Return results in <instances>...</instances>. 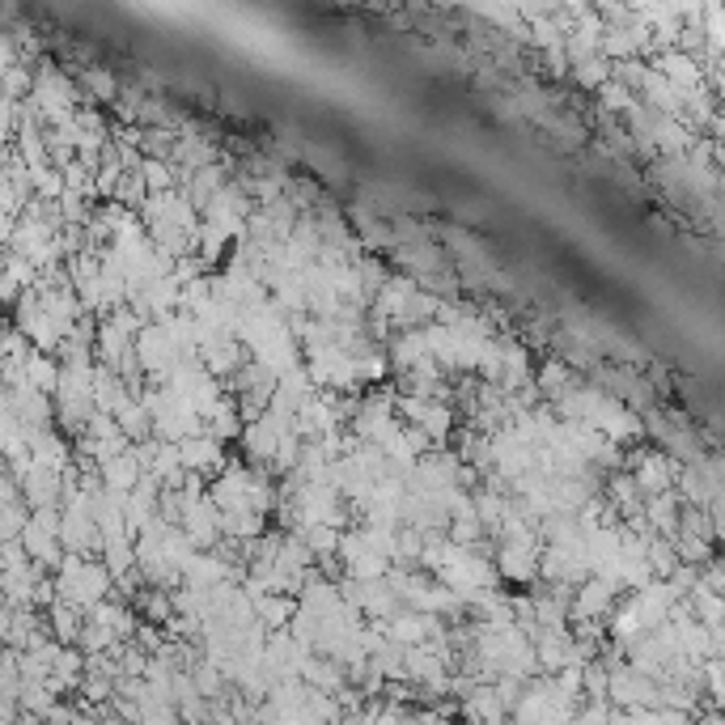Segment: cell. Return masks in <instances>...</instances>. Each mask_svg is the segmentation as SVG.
Listing matches in <instances>:
<instances>
[{
    "label": "cell",
    "mask_w": 725,
    "mask_h": 725,
    "mask_svg": "<svg viewBox=\"0 0 725 725\" xmlns=\"http://www.w3.org/2000/svg\"><path fill=\"white\" fill-rule=\"evenodd\" d=\"M251 606H255V620L272 632V629H285V624H289L297 599H293V594H280V590H267L259 599H251Z\"/></svg>",
    "instance_id": "7"
},
{
    "label": "cell",
    "mask_w": 725,
    "mask_h": 725,
    "mask_svg": "<svg viewBox=\"0 0 725 725\" xmlns=\"http://www.w3.org/2000/svg\"><path fill=\"white\" fill-rule=\"evenodd\" d=\"M178 462H183V471H195V476L213 480L229 459H225V441L204 429V433L178 437Z\"/></svg>",
    "instance_id": "4"
},
{
    "label": "cell",
    "mask_w": 725,
    "mask_h": 725,
    "mask_svg": "<svg viewBox=\"0 0 725 725\" xmlns=\"http://www.w3.org/2000/svg\"><path fill=\"white\" fill-rule=\"evenodd\" d=\"M18 483H22V501L30 509L60 506V497H64V476L55 467H43V462H34Z\"/></svg>",
    "instance_id": "6"
},
{
    "label": "cell",
    "mask_w": 725,
    "mask_h": 725,
    "mask_svg": "<svg viewBox=\"0 0 725 725\" xmlns=\"http://www.w3.org/2000/svg\"><path fill=\"white\" fill-rule=\"evenodd\" d=\"M399 416L416 425V429H425V433L433 437V446H446L450 433H455V408L446 404V399H425V395H404L399 404Z\"/></svg>",
    "instance_id": "1"
},
{
    "label": "cell",
    "mask_w": 725,
    "mask_h": 725,
    "mask_svg": "<svg viewBox=\"0 0 725 725\" xmlns=\"http://www.w3.org/2000/svg\"><path fill=\"white\" fill-rule=\"evenodd\" d=\"M534 387H539V395H543V399H556L560 390L573 387V374H569V365L548 361L543 369H539V382H534Z\"/></svg>",
    "instance_id": "8"
},
{
    "label": "cell",
    "mask_w": 725,
    "mask_h": 725,
    "mask_svg": "<svg viewBox=\"0 0 725 725\" xmlns=\"http://www.w3.org/2000/svg\"><path fill=\"white\" fill-rule=\"evenodd\" d=\"M132 348H136V361H141V369H145L153 382H162L170 374V365L183 357V353L174 348V339L166 336L162 323H145V327L136 331V339H132Z\"/></svg>",
    "instance_id": "2"
},
{
    "label": "cell",
    "mask_w": 725,
    "mask_h": 725,
    "mask_svg": "<svg viewBox=\"0 0 725 725\" xmlns=\"http://www.w3.org/2000/svg\"><path fill=\"white\" fill-rule=\"evenodd\" d=\"M675 471L678 462L671 455H657V450H645L632 459V480L641 488V497H653V492H666L675 488Z\"/></svg>",
    "instance_id": "5"
},
{
    "label": "cell",
    "mask_w": 725,
    "mask_h": 725,
    "mask_svg": "<svg viewBox=\"0 0 725 725\" xmlns=\"http://www.w3.org/2000/svg\"><path fill=\"white\" fill-rule=\"evenodd\" d=\"M0 650H4V645H0Z\"/></svg>",
    "instance_id": "9"
},
{
    "label": "cell",
    "mask_w": 725,
    "mask_h": 725,
    "mask_svg": "<svg viewBox=\"0 0 725 725\" xmlns=\"http://www.w3.org/2000/svg\"><path fill=\"white\" fill-rule=\"evenodd\" d=\"M497 573L506 581H539V539H534V531L497 543Z\"/></svg>",
    "instance_id": "3"
}]
</instances>
